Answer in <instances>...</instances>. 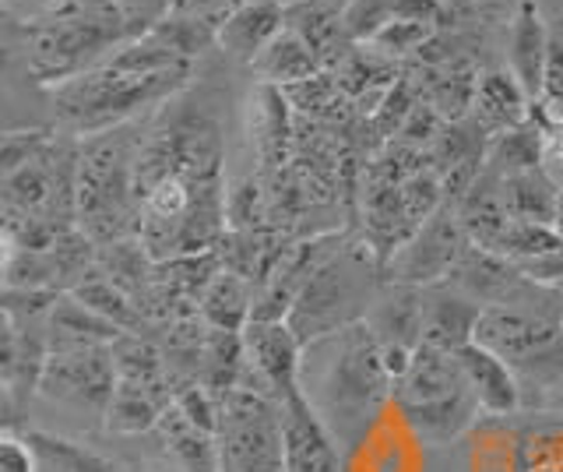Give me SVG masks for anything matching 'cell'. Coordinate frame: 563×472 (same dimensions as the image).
<instances>
[{"label":"cell","instance_id":"27","mask_svg":"<svg viewBox=\"0 0 563 472\" xmlns=\"http://www.w3.org/2000/svg\"><path fill=\"white\" fill-rule=\"evenodd\" d=\"M219 29L222 22L216 19H190V14H163L148 36L155 43H163L169 54H176L180 61L194 64L198 57H205L211 46H219Z\"/></svg>","mask_w":563,"mask_h":472},{"label":"cell","instance_id":"15","mask_svg":"<svg viewBox=\"0 0 563 472\" xmlns=\"http://www.w3.org/2000/svg\"><path fill=\"white\" fill-rule=\"evenodd\" d=\"M282 29H286V0H251L222 22L219 50L229 61L251 67Z\"/></svg>","mask_w":563,"mask_h":472},{"label":"cell","instance_id":"2","mask_svg":"<svg viewBox=\"0 0 563 472\" xmlns=\"http://www.w3.org/2000/svg\"><path fill=\"white\" fill-rule=\"evenodd\" d=\"M324 342L331 345V356L317 377V395H307L317 413L324 416L334 441L352 448L374 427L384 402L395 395V377L387 374L380 345L366 321L339 331V336H328Z\"/></svg>","mask_w":563,"mask_h":472},{"label":"cell","instance_id":"36","mask_svg":"<svg viewBox=\"0 0 563 472\" xmlns=\"http://www.w3.org/2000/svg\"><path fill=\"white\" fill-rule=\"evenodd\" d=\"M532 120L545 134V155L556 160V163H563V117L550 113L542 102H532Z\"/></svg>","mask_w":563,"mask_h":472},{"label":"cell","instance_id":"21","mask_svg":"<svg viewBox=\"0 0 563 472\" xmlns=\"http://www.w3.org/2000/svg\"><path fill=\"white\" fill-rule=\"evenodd\" d=\"M556 198H560V187L542 166L500 180V201L507 208V216L518 222L556 226Z\"/></svg>","mask_w":563,"mask_h":472},{"label":"cell","instance_id":"40","mask_svg":"<svg viewBox=\"0 0 563 472\" xmlns=\"http://www.w3.org/2000/svg\"><path fill=\"white\" fill-rule=\"evenodd\" d=\"M32 4V19H40V14H46V11H53V8H60L64 0H29Z\"/></svg>","mask_w":563,"mask_h":472},{"label":"cell","instance_id":"24","mask_svg":"<svg viewBox=\"0 0 563 472\" xmlns=\"http://www.w3.org/2000/svg\"><path fill=\"white\" fill-rule=\"evenodd\" d=\"M542 163H545V134L532 120V113H528L525 124L489 138L483 169L504 180V177H515V173H525V169H539Z\"/></svg>","mask_w":563,"mask_h":472},{"label":"cell","instance_id":"3","mask_svg":"<svg viewBox=\"0 0 563 472\" xmlns=\"http://www.w3.org/2000/svg\"><path fill=\"white\" fill-rule=\"evenodd\" d=\"M145 120L78 142V230L96 243L137 237L134 160Z\"/></svg>","mask_w":563,"mask_h":472},{"label":"cell","instance_id":"42","mask_svg":"<svg viewBox=\"0 0 563 472\" xmlns=\"http://www.w3.org/2000/svg\"><path fill=\"white\" fill-rule=\"evenodd\" d=\"M556 230L563 233V184H560V198H556Z\"/></svg>","mask_w":563,"mask_h":472},{"label":"cell","instance_id":"25","mask_svg":"<svg viewBox=\"0 0 563 472\" xmlns=\"http://www.w3.org/2000/svg\"><path fill=\"white\" fill-rule=\"evenodd\" d=\"M70 296H75L78 304H85L88 310H96L99 318L117 325L120 331H131V336H148L152 331V321L145 318V310H141L117 283H110L99 268L88 272L81 283L70 289Z\"/></svg>","mask_w":563,"mask_h":472},{"label":"cell","instance_id":"37","mask_svg":"<svg viewBox=\"0 0 563 472\" xmlns=\"http://www.w3.org/2000/svg\"><path fill=\"white\" fill-rule=\"evenodd\" d=\"M444 0H395V19L401 22H430L440 25L444 19Z\"/></svg>","mask_w":563,"mask_h":472},{"label":"cell","instance_id":"44","mask_svg":"<svg viewBox=\"0 0 563 472\" xmlns=\"http://www.w3.org/2000/svg\"><path fill=\"white\" fill-rule=\"evenodd\" d=\"M560 328H563V321H560Z\"/></svg>","mask_w":563,"mask_h":472},{"label":"cell","instance_id":"43","mask_svg":"<svg viewBox=\"0 0 563 472\" xmlns=\"http://www.w3.org/2000/svg\"><path fill=\"white\" fill-rule=\"evenodd\" d=\"M11 22H18V14H14V11H8V8H0V29L11 25Z\"/></svg>","mask_w":563,"mask_h":472},{"label":"cell","instance_id":"35","mask_svg":"<svg viewBox=\"0 0 563 472\" xmlns=\"http://www.w3.org/2000/svg\"><path fill=\"white\" fill-rule=\"evenodd\" d=\"M251 4V0H169L166 14H190V19H216L225 22L236 8Z\"/></svg>","mask_w":563,"mask_h":472},{"label":"cell","instance_id":"13","mask_svg":"<svg viewBox=\"0 0 563 472\" xmlns=\"http://www.w3.org/2000/svg\"><path fill=\"white\" fill-rule=\"evenodd\" d=\"M483 318V307L468 300L451 283L422 289V342L444 353H457L462 345L475 342V325Z\"/></svg>","mask_w":563,"mask_h":472},{"label":"cell","instance_id":"14","mask_svg":"<svg viewBox=\"0 0 563 472\" xmlns=\"http://www.w3.org/2000/svg\"><path fill=\"white\" fill-rule=\"evenodd\" d=\"M457 366H462V377L468 384V392L479 402V409L489 416H510L521 406V384L515 371L493 353V349L468 342L454 353Z\"/></svg>","mask_w":563,"mask_h":472},{"label":"cell","instance_id":"11","mask_svg":"<svg viewBox=\"0 0 563 472\" xmlns=\"http://www.w3.org/2000/svg\"><path fill=\"white\" fill-rule=\"evenodd\" d=\"M246 374L240 388L282 402L303 374V345L286 321H251L243 328Z\"/></svg>","mask_w":563,"mask_h":472},{"label":"cell","instance_id":"1","mask_svg":"<svg viewBox=\"0 0 563 472\" xmlns=\"http://www.w3.org/2000/svg\"><path fill=\"white\" fill-rule=\"evenodd\" d=\"M190 78L194 67H176V72L163 75H123L99 64L92 72H81L46 89L53 128L70 138L117 131L166 107L173 96L187 89Z\"/></svg>","mask_w":563,"mask_h":472},{"label":"cell","instance_id":"23","mask_svg":"<svg viewBox=\"0 0 563 472\" xmlns=\"http://www.w3.org/2000/svg\"><path fill=\"white\" fill-rule=\"evenodd\" d=\"M198 314L208 328L243 331L246 325H251V314H254V286L246 283L243 275L222 268L208 283L201 304H198Z\"/></svg>","mask_w":563,"mask_h":472},{"label":"cell","instance_id":"34","mask_svg":"<svg viewBox=\"0 0 563 472\" xmlns=\"http://www.w3.org/2000/svg\"><path fill=\"white\" fill-rule=\"evenodd\" d=\"M40 451L32 448L29 433L22 437L18 430L0 433V472H40Z\"/></svg>","mask_w":563,"mask_h":472},{"label":"cell","instance_id":"8","mask_svg":"<svg viewBox=\"0 0 563 472\" xmlns=\"http://www.w3.org/2000/svg\"><path fill=\"white\" fill-rule=\"evenodd\" d=\"M472 240L462 226V216L451 201H444L437 212L419 226V230L387 257L384 283L391 286H440L454 275L457 261L465 257Z\"/></svg>","mask_w":563,"mask_h":472},{"label":"cell","instance_id":"32","mask_svg":"<svg viewBox=\"0 0 563 472\" xmlns=\"http://www.w3.org/2000/svg\"><path fill=\"white\" fill-rule=\"evenodd\" d=\"M18 363H22V321L14 310L0 307V388H14Z\"/></svg>","mask_w":563,"mask_h":472},{"label":"cell","instance_id":"30","mask_svg":"<svg viewBox=\"0 0 563 472\" xmlns=\"http://www.w3.org/2000/svg\"><path fill=\"white\" fill-rule=\"evenodd\" d=\"M53 138V131H25V134H0V184H8L35 152Z\"/></svg>","mask_w":563,"mask_h":472},{"label":"cell","instance_id":"5","mask_svg":"<svg viewBox=\"0 0 563 472\" xmlns=\"http://www.w3.org/2000/svg\"><path fill=\"white\" fill-rule=\"evenodd\" d=\"M391 398L398 402L405 424L422 444L457 441L475 424V416L483 413L475 395L468 392L454 353H444V349H433L427 342L416 349L409 371L395 381Z\"/></svg>","mask_w":563,"mask_h":472},{"label":"cell","instance_id":"6","mask_svg":"<svg viewBox=\"0 0 563 472\" xmlns=\"http://www.w3.org/2000/svg\"><path fill=\"white\" fill-rule=\"evenodd\" d=\"M563 314L528 307H483L475 325V342L493 349L510 371L521 392L563 388Z\"/></svg>","mask_w":563,"mask_h":472},{"label":"cell","instance_id":"28","mask_svg":"<svg viewBox=\"0 0 563 472\" xmlns=\"http://www.w3.org/2000/svg\"><path fill=\"white\" fill-rule=\"evenodd\" d=\"M437 36V25L430 22H387L374 40H369V50H377V57H412V54H422Z\"/></svg>","mask_w":563,"mask_h":472},{"label":"cell","instance_id":"22","mask_svg":"<svg viewBox=\"0 0 563 472\" xmlns=\"http://www.w3.org/2000/svg\"><path fill=\"white\" fill-rule=\"evenodd\" d=\"M32 448L40 451V462L49 472H141L131 462H120L113 454H106L92 444H81L75 437L46 433V430H29Z\"/></svg>","mask_w":563,"mask_h":472},{"label":"cell","instance_id":"19","mask_svg":"<svg viewBox=\"0 0 563 472\" xmlns=\"http://www.w3.org/2000/svg\"><path fill=\"white\" fill-rule=\"evenodd\" d=\"M46 336H49V353H60V349H85V345H113L120 336L117 325L99 318L96 310H88L78 304L75 296L64 293L57 304H53L49 318H46Z\"/></svg>","mask_w":563,"mask_h":472},{"label":"cell","instance_id":"39","mask_svg":"<svg viewBox=\"0 0 563 472\" xmlns=\"http://www.w3.org/2000/svg\"><path fill=\"white\" fill-rule=\"evenodd\" d=\"M22 419H25L22 406H18V402L11 398L8 388H0V433H4V430H18V427H22Z\"/></svg>","mask_w":563,"mask_h":472},{"label":"cell","instance_id":"41","mask_svg":"<svg viewBox=\"0 0 563 472\" xmlns=\"http://www.w3.org/2000/svg\"><path fill=\"white\" fill-rule=\"evenodd\" d=\"M313 4H317V8H324V11H331V14H342V11L352 4V0H313Z\"/></svg>","mask_w":563,"mask_h":472},{"label":"cell","instance_id":"38","mask_svg":"<svg viewBox=\"0 0 563 472\" xmlns=\"http://www.w3.org/2000/svg\"><path fill=\"white\" fill-rule=\"evenodd\" d=\"M18 251H22V243H18V237H14V230H11V222H8L4 216H0V289L8 286V272H11V265H14Z\"/></svg>","mask_w":563,"mask_h":472},{"label":"cell","instance_id":"7","mask_svg":"<svg viewBox=\"0 0 563 472\" xmlns=\"http://www.w3.org/2000/svg\"><path fill=\"white\" fill-rule=\"evenodd\" d=\"M219 451H222V472H282L275 402L246 388L225 392Z\"/></svg>","mask_w":563,"mask_h":472},{"label":"cell","instance_id":"18","mask_svg":"<svg viewBox=\"0 0 563 472\" xmlns=\"http://www.w3.org/2000/svg\"><path fill=\"white\" fill-rule=\"evenodd\" d=\"M152 433L158 437V444L166 448V454L180 472H222L219 433L194 427L176 406L163 413V419H158Z\"/></svg>","mask_w":563,"mask_h":472},{"label":"cell","instance_id":"10","mask_svg":"<svg viewBox=\"0 0 563 472\" xmlns=\"http://www.w3.org/2000/svg\"><path fill=\"white\" fill-rule=\"evenodd\" d=\"M278 406V448L282 472H342V451L324 416L310 402L303 381L275 402Z\"/></svg>","mask_w":563,"mask_h":472},{"label":"cell","instance_id":"12","mask_svg":"<svg viewBox=\"0 0 563 472\" xmlns=\"http://www.w3.org/2000/svg\"><path fill=\"white\" fill-rule=\"evenodd\" d=\"M366 328L374 331L387 374L395 381L409 371L416 349L422 345V286L387 283L377 304L366 314Z\"/></svg>","mask_w":563,"mask_h":472},{"label":"cell","instance_id":"29","mask_svg":"<svg viewBox=\"0 0 563 472\" xmlns=\"http://www.w3.org/2000/svg\"><path fill=\"white\" fill-rule=\"evenodd\" d=\"M387 22H395V0H352L342 11V29L352 46H369Z\"/></svg>","mask_w":563,"mask_h":472},{"label":"cell","instance_id":"33","mask_svg":"<svg viewBox=\"0 0 563 472\" xmlns=\"http://www.w3.org/2000/svg\"><path fill=\"white\" fill-rule=\"evenodd\" d=\"M542 107L563 117V32L550 36V50H545V67H542Z\"/></svg>","mask_w":563,"mask_h":472},{"label":"cell","instance_id":"9","mask_svg":"<svg viewBox=\"0 0 563 472\" xmlns=\"http://www.w3.org/2000/svg\"><path fill=\"white\" fill-rule=\"evenodd\" d=\"M113 392H117V366L110 345H85V349L49 353L40 377V395L102 419L106 409H110Z\"/></svg>","mask_w":563,"mask_h":472},{"label":"cell","instance_id":"17","mask_svg":"<svg viewBox=\"0 0 563 472\" xmlns=\"http://www.w3.org/2000/svg\"><path fill=\"white\" fill-rule=\"evenodd\" d=\"M532 113V99L525 96L518 78L510 72H489L479 75L472 96V120L486 138H497L510 128H518Z\"/></svg>","mask_w":563,"mask_h":472},{"label":"cell","instance_id":"4","mask_svg":"<svg viewBox=\"0 0 563 472\" xmlns=\"http://www.w3.org/2000/svg\"><path fill=\"white\" fill-rule=\"evenodd\" d=\"M384 286V265L377 254L366 243H352V248L345 243L310 272L289 307L286 325L292 328L299 345L310 349L313 342L366 321Z\"/></svg>","mask_w":563,"mask_h":472},{"label":"cell","instance_id":"20","mask_svg":"<svg viewBox=\"0 0 563 472\" xmlns=\"http://www.w3.org/2000/svg\"><path fill=\"white\" fill-rule=\"evenodd\" d=\"M257 85H272V89H289L296 81H307L321 75L324 67L317 54L307 46L303 36H296L292 29H282L278 36L264 46V54L251 64Z\"/></svg>","mask_w":563,"mask_h":472},{"label":"cell","instance_id":"26","mask_svg":"<svg viewBox=\"0 0 563 472\" xmlns=\"http://www.w3.org/2000/svg\"><path fill=\"white\" fill-rule=\"evenodd\" d=\"M25 131H57L46 89L32 78H0V134Z\"/></svg>","mask_w":563,"mask_h":472},{"label":"cell","instance_id":"31","mask_svg":"<svg viewBox=\"0 0 563 472\" xmlns=\"http://www.w3.org/2000/svg\"><path fill=\"white\" fill-rule=\"evenodd\" d=\"M416 89L409 85V78H398L391 89H387V96L380 99V107H377V113H374V120H377V128L387 134V138H398V131L405 128V120H409V113L416 110Z\"/></svg>","mask_w":563,"mask_h":472},{"label":"cell","instance_id":"16","mask_svg":"<svg viewBox=\"0 0 563 472\" xmlns=\"http://www.w3.org/2000/svg\"><path fill=\"white\" fill-rule=\"evenodd\" d=\"M545 50H550V29L542 22V11L536 0H521L510 22V50L507 64L510 75L518 78L525 96L539 102L542 99V67H545Z\"/></svg>","mask_w":563,"mask_h":472}]
</instances>
